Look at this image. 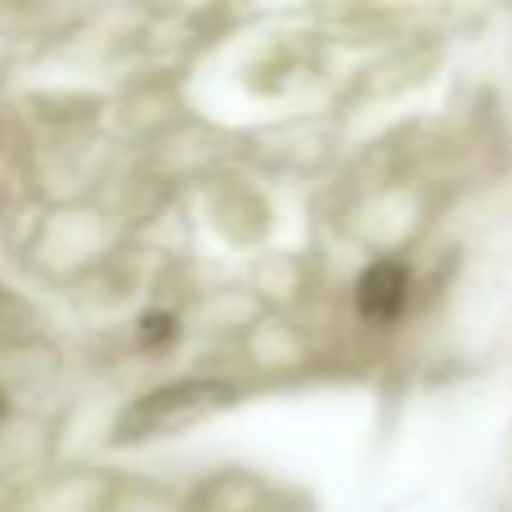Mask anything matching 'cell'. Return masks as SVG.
Instances as JSON below:
<instances>
[{"instance_id": "cell-1", "label": "cell", "mask_w": 512, "mask_h": 512, "mask_svg": "<svg viewBox=\"0 0 512 512\" xmlns=\"http://www.w3.org/2000/svg\"><path fill=\"white\" fill-rule=\"evenodd\" d=\"M230 391L225 387H212V382H180V387H167V391H153L149 400L126 409L122 418V441H144V436H158V432H176V427L194 423L203 418L207 409L225 405Z\"/></svg>"}, {"instance_id": "cell-2", "label": "cell", "mask_w": 512, "mask_h": 512, "mask_svg": "<svg viewBox=\"0 0 512 512\" xmlns=\"http://www.w3.org/2000/svg\"><path fill=\"white\" fill-rule=\"evenodd\" d=\"M405 297H409V274L400 261H378L360 274L355 283V306L369 324H391V319L405 310Z\"/></svg>"}, {"instance_id": "cell-3", "label": "cell", "mask_w": 512, "mask_h": 512, "mask_svg": "<svg viewBox=\"0 0 512 512\" xmlns=\"http://www.w3.org/2000/svg\"><path fill=\"white\" fill-rule=\"evenodd\" d=\"M140 337H144L149 346L171 342V337H176V319H171V315H149V319L140 324Z\"/></svg>"}]
</instances>
